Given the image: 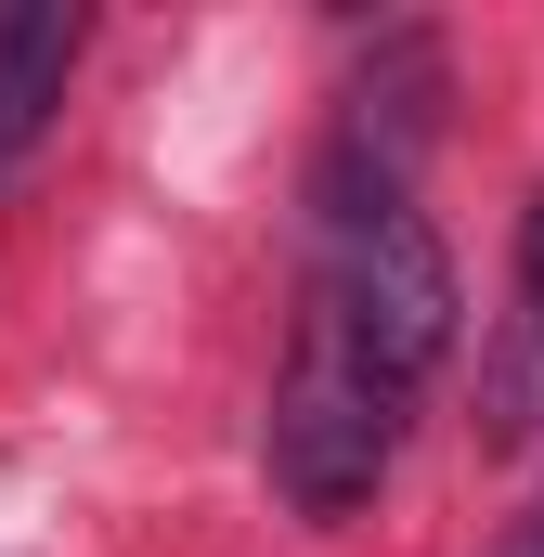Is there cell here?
Instances as JSON below:
<instances>
[{
	"label": "cell",
	"mask_w": 544,
	"mask_h": 557,
	"mask_svg": "<svg viewBox=\"0 0 544 557\" xmlns=\"http://www.w3.org/2000/svg\"><path fill=\"white\" fill-rule=\"evenodd\" d=\"M78 52H91V26H78V13H52V0H13V13H0V182L52 143Z\"/></svg>",
	"instance_id": "cell-4"
},
{
	"label": "cell",
	"mask_w": 544,
	"mask_h": 557,
	"mask_svg": "<svg viewBox=\"0 0 544 557\" xmlns=\"http://www.w3.org/2000/svg\"><path fill=\"white\" fill-rule=\"evenodd\" d=\"M441 104H454L441 26H376V52L337 78V117L311 143V234H324V221L415 208V169H428V143H441Z\"/></svg>",
	"instance_id": "cell-3"
},
{
	"label": "cell",
	"mask_w": 544,
	"mask_h": 557,
	"mask_svg": "<svg viewBox=\"0 0 544 557\" xmlns=\"http://www.w3.org/2000/svg\"><path fill=\"white\" fill-rule=\"evenodd\" d=\"M480 428L493 441H544V311H519V298H506V324L480 350Z\"/></svg>",
	"instance_id": "cell-5"
},
{
	"label": "cell",
	"mask_w": 544,
	"mask_h": 557,
	"mask_svg": "<svg viewBox=\"0 0 544 557\" xmlns=\"http://www.w3.org/2000/svg\"><path fill=\"white\" fill-rule=\"evenodd\" d=\"M480 557H544V506H519V519H506V532H493Z\"/></svg>",
	"instance_id": "cell-7"
},
{
	"label": "cell",
	"mask_w": 544,
	"mask_h": 557,
	"mask_svg": "<svg viewBox=\"0 0 544 557\" xmlns=\"http://www.w3.org/2000/svg\"><path fill=\"white\" fill-rule=\"evenodd\" d=\"M311 324H337L376 376H403L428 403V376L454 363L467 337V285H454V247L428 208H376V221H324L311 234V285H298Z\"/></svg>",
	"instance_id": "cell-2"
},
{
	"label": "cell",
	"mask_w": 544,
	"mask_h": 557,
	"mask_svg": "<svg viewBox=\"0 0 544 557\" xmlns=\"http://www.w3.org/2000/svg\"><path fill=\"white\" fill-rule=\"evenodd\" d=\"M506 298H519V311H544V195L519 208V285H506Z\"/></svg>",
	"instance_id": "cell-6"
},
{
	"label": "cell",
	"mask_w": 544,
	"mask_h": 557,
	"mask_svg": "<svg viewBox=\"0 0 544 557\" xmlns=\"http://www.w3.org/2000/svg\"><path fill=\"white\" fill-rule=\"evenodd\" d=\"M403 428H415V389L376 376L337 324L298 311V337H285V363H272V416H260L272 506H285V519H350V506H376Z\"/></svg>",
	"instance_id": "cell-1"
}]
</instances>
